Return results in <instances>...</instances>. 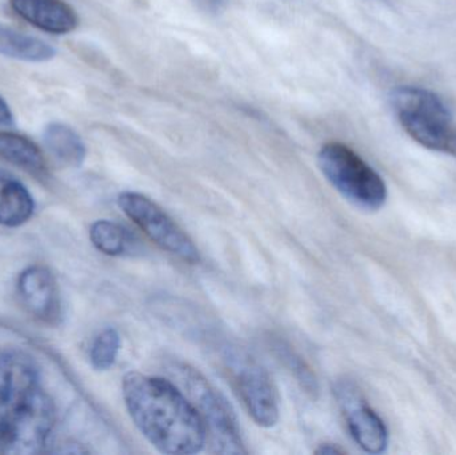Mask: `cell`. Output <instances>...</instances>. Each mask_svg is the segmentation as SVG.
Here are the masks:
<instances>
[{"mask_svg": "<svg viewBox=\"0 0 456 455\" xmlns=\"http://www.w3.org/2000/svg\"><path fill=\"white\" fill-rule=\"evenodd\" d=\"M90 240L101 253L111 256H127L133 253L138 245L130 230L106 219L96 221L91 226Z\"/></svg>", "mask_w": 456, "mask_h": 455, "instance_id": "obj_15", "label": "cell"}, {"mask_svg": "<svg viewBox=\"0 0 456 455\" xmlns=\"http://www.w3.org/2000/svg\"><path fill=\"white\" fill-rule=\"evenodd\" d=\"M273 352L281 362L284 363L287 369L294 374L305 393L316 397L319 392L318 381H316L315 374L311 370L310 366L303 361V358L283 341H275L273 344Z\"/></svg>", "mask_w": 456, "mask_h": 455, "instance_id": "obj_16", "label": "cell"}, {"mask_svg": "<svg viewBox=\"0 0 456 455\" xmlns=\"http://www.w3.org/2000/svg\"><path fill=\"white\" fill-rule=\"evenodd\" d=\"M391 103L402 127L415 142L434 151H446L455 126L436 93L417 85H399L391 93Z\"/></svg>", "mask_w": 456, "mask_h": 455, "instance_id": "obj_4", "label": "cell"}, {"mask_svg": "<svg viewBox=\"0 0 456 455\" xmlns=\"http://www.w3.org/2000/svg\"><path fill=\"white\" fill-rule=\"evenodd\" d=\"M0 53L8 58L24 61H47L55 56L56 51L39 37L16 31L0 24Z\"/></svg>", "mask_w": 456, "mask_h": 455, "instance_id": "obj_14", "label": "cell"}, {"mask_svg": "<svg viewBox=\"0 0 456 455\" xmlns=\"http://www.w3.org/2000/svg\"><path fill=\"white\" fill-rule=\"evenodd\" d=\"M43 141L58 162L69 167H79L85 162L87 154L85 142L69 126L61 122L50 123L45 128Z\"/></svg>", "mask_w": 456, "mask_h": 455, "instance_id": "obj_13", "label": "cell"}, {"mask_svg": "<svg viewBox=\"0 0 456 455\" xmlns=\"http://www.w3.org/2000/svg\"><path fill=\"white\" fill-rule=\"evenodd\" d=\"M55 424V409L40 387L34 361L23 353L0 357V455L42 453Z\"/></svg>", "mask_w": 456, "mask_h": 455, "instance_id": "obj_2", "label": "cell"}, {"mask_svg": "<svg viewBox=\"0 0 456 455\" xmlns=\"http://www.w3.org/2000/svg\"><path fill=\"white\" fill-rule=\"evenodd\" d=\"M11 8L42 31L61 35L74 31L79 18L64 0H10Z\"/></svg>", "mask_w": 456, "mask_h": 455, "instance_id": "obj_10", "label": "cell"}, {"mask_svg": "<svg viewBox=\"0 0 456 455\" xmlns=\"http://www.w3.org/2000/svg\"><path fill=\"white\" fill-rule=\"evenodd\" d=\"M35 203L27 187L15 176L0 171V224L18 227L31 219Z\"/></svg>", "mask_w": 456, "mask_h": 455, "instance_id": "obj_11", "label": "cell"}, {"mask_svg": "<svg viewBox=\"0 0 456 455\" xmlns=\"http://www.w3.org/2000/svg\"><path fill=\"white\" fill-rule=\"evenodd\" d=\"M318 165L327 181L348 202L363 210L377 211L387 200V187L382 176L353 149L330 142L318 154Z\"/></svg>", "mask_w": 456, "mask_h": 455, "instance_id": "obj_3", "label": "cell"}, {"mask_svg": "<svg viewBox=\"0 0 456 455\" xmlns=\"http://www.w3.org/2000/svg\"><path fill=\"white\" fill-rule=\"evenodd\" d=\"M0 160L39 178L47 175V163L39 147L19 134L0 133Z\"/></svg>", "mask_w": 456, "mask_h": 455, "instance_id": "obj_12", "label": "cell"}, {"mask_svg": "<svg viewBox=\"0 0 456 455\" xmlns=\"http://www.w3.org/2000/svg\"><path fill=\"white\" fill-rule=\"evenodd\" d=\"M118 205L160 248L189 264L200 261V250L191 238L150 198L138 192H123L118 198Z\"/></svg>", "mask_w": 456, "mask_h": 455, "instance_id": "obj_6", "label": "cell"}, {"mask_svg": "<svg viewBox=\"0 0 456 455\" xmlns=\"http://www.w3.org/2000/svg\"><path fill=\"white\" fill-rule=\"evenodd\" d=\"M241 402L255 424L273 427L279 421L278 397L267 371L246 355L227 357Z\"/></svg>", "mask_w": 456, "mask_h": 455, "instance_id": "obj_7", "label": "cell"}, {"mask_svg": "<svg viewBox=\"0 0 456 455\" xmlns=\"http://www.w3.org/2000/svg\"><path fill=\"white\" fill-rule=\"evenodd\" d=\"M120 350V336L114 328H107L94 339L90 350L91 365L95 370L106 371L114 366Z\"/></svg>", "mask_w": 456, "mask_h": 455, "instance_id": "obj_17", "label": "cell"}, {"mask_svg": "<svg viewBox=\"0 0 456 455\" xmlns=\"http://www.w3.org/2000/svg\"><path fill=\"white\" fill-rule=\"evenodd\" d=\"M171 370L181 379L190 401L205 424L211 451L224 455L247 454L232 409L219 390L200 371L183 363L174 366Z\"/></svg>", "mask_w": 456, "mask_h": 455, "instance_id": "obj_5", "label": "cell"}, {"mask_svg": "<svg viewBox=\"0 0 456 455\" xmlns=\"http://www.w3.org/2000/svg\"><path fill=\"white\" fill-rule=\"evenodd\" d=\"M334 392L354 441L367 453H385L388 446L387 427L367 405L358 386L345 379L335 385Z\"/></svg>", "mask_w": 456, "mask_h": 455, "instance_id": "obj_8", "label": "cell"}, {"mask_svg": "<svg viewBox=\"0 0 456 455\" xmlns=\"http://www.w3.org/2000/svg\"><path fill=\"white\" fill-rule=\"evenodd\" d=\"M13 123V114L11 111L10 106H8L7 102L0 96V125H12Z\"/></svg>", "mask_w": 456, "mask_h": 455, "instance_id": "obj_19", "label": "cell"}, {"mask_svg": "<svg viewBox=\"0 0 456 455\" xmlns=\"http://www.w3.org/2000/svg\"><path fill=\"white\" fill-rule=\"evenodd\" d=\"M123 398L139 432L159 453H200L206 427L191 401L167 379L131 371L123 378Z\"/></svg>", "mask_w": 456, "mask_h": 455, "instance_id": "obj_1", "label": "cell"}, {"mask_svg": "<svg viewBox=\"0 0 456 455\" xmlns=\"http://www.w3.org/2000/svg\"><path fill=\"white\" fill-rule=\"evenodd\" d=\"M18 291L29 314L47 325H56L61 318V294L50 270L31 266L19 275Z\"/></svg>", "mask_w": 456, "mask_h": 455, "instance_id": "obj_9", "label": "cell"}, {"mask_svg": "<svg viewBox=\"0 0 456 455\" xmlns=\"http://www.w3.org/2000/svg\"><path fill=\"white\" fill-rule=\"evenodd\" d=\"M444 152L456 158V127L454 133H452V138H450L449 143H447L446 151Z\"/></svg>", "mask_w": 456, "mask_h": 455, "instance_id": "obj_21", "label": "cell"}, {"mask_svg": "<svg viewBox=\"0 0 456 455\" xmlns=\"http://www.w3.org/2000/svg\"><path fill=\"white\" fill-rule=\"evenodd\" d=\"M202 10L211 13H219L226 8L228 0H195Z\"/></svg>", "mask_w": 456, "mask_h": 455, "instance_id": "obj_18", "label": "cell"}, {"mask_svg": "<svg viewBox=\"0 0 456 455\" xmlns=\"http://www.w3.org/2000/svg\"><path fill=\"white\" fill-rule=\"evenodd\" d=\"M346 451H343L342 448H339L338 445H334V443H323V445L319 446L315 451V454L321 455H334V454H345Z\"/></svg>", "mask_w": 456, "mask_h": 455, "instance_id": "obj_20", "label": "cell"}]
</instances>
